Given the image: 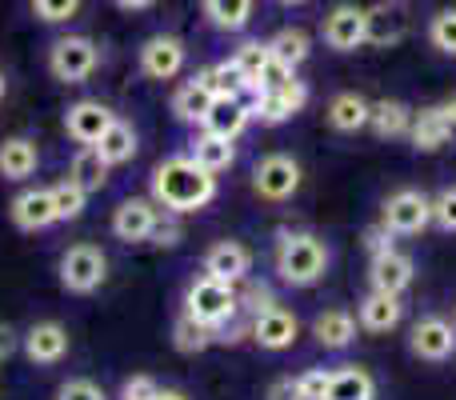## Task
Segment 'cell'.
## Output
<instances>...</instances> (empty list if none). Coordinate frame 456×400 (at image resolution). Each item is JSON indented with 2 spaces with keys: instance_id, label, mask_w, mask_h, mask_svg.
<instances>
[{
  "instance_id": "1",
  "label": "cell",
  "mask_w": 456,
  "mask_h": 400,
  "mask_svg": "<svg viewBox=\"0 0 456 400\" xmlns=\"http://www.w3.org/2000/svg\"><path fill=\"white\" fill-rule=\"evenodd\" d=\"M149 189H152V200L165 212H173V216H192V212L208 208V204L216 200V176L205 173L189 152H181V157H168L152 168Z\"/></svg>"
},
{
  "instance_id": "2",
  "label": "cell",
  "mask_w": 456,
  "mask_h": 400,
  "mask_svg": "<svg viewBox=\"0 0 456 400\" xmlns=\"http://www.w3.org/2000/svg\"><path fill=\"white\" fill-rule=\"evenodd\" d=\"M329 244L324 236L316 233H281L276 236V252H273V265H276V276L292 289H313L316 281H324L329 273Z\"/></svg>"
},
{
  "instance_id": "3",
  "label": "cell",
  "mask_w": 456,
  "mask_h": 400,
  "mask_svg": "<svg viewBox=\"0 0 456 400\" xmlns=\"http://www.w3.org/2000/svg\"><path fill=\"white\" fill-rule=\"evenodd\" d=\"M184 316H192L197 324H205L208 332H221L240 316V292L236 284L213 281V276H197L184 292Z\"/></svg>"
},
{
  "instance_id": "4",
  "label": "cell",
  "mask_w": 456,
  "mask_h": 400,
  "mask_svg": "<svg viewBox=\"0 0 456 400\" xmlns=\"http://www.w3.org/2000/svg\"><path fill=\"white\" fill-rule=\"evenodd\" d=\"M56 276H61L64 292H72V297H88V292H96L104 281H109V257H104L96 244H72V249L61 252Z\"/></svg>"
},
{
  "instance_id": "5",
  "label": "cell",
  "mask_w": 456,
  "mask_h": 400,
  "mask_svg": "<svg viewBox=\"0 0 456 400\" xmlns=\"http://www.w3.org/2000/svg\"><path fill=\"white\" fill-rule=\"evenodd\" d=\"M300 181H305L300 160L289 157V152H268V157H260L256 168H252V192H256L260 200H273V204H284V200L297 197Z\"/></svg>"
},
{
  "instance_id": "6",
  "label": "cell",
  "mask_w": 456,
  "mask_h": 400,
  "mask_svg": "<svg viewBox=\"0 0 456 400\" xmlns=\"http://www.w3.org/2000/svg\"><path fill=\"white\" fill-rule=\"evenodd\" d=\"M96 69H101V48L88 37H61L48 48V72L61 85H85Z\"/></svg>"
},
{
  "instance_id": "7",
  "label": "cell",
  "mask_w": 456,
  "mask_h": 400,
  "mask_svg": "<svg viewBox=\"0 0 456 400\" xmlns=\"http://www.w3.org/2000/svg\"><path fill=\"white\" fill-rule=\"evenodd\" d=\"M380 224L393 236H420L433 224V197H425L420 189H401L385 200L380 208Z\"/></svg>"
},
{
  "instance_id": "8",
  "label": "cell",
  "mask_w": 456,
  "mask_h": 400,
  "mask_svg": "<svg viewBox=\"0 0 456 400\" xmlns=\"http://www.w3.org/2000/svg\"><path fill=\"white\" fill-rule=\"evenodd\" d=\"M321 37L332 53H356L369 45V8L361 4H337L321 24Z\"/></svg>"
},
{
  "instance_id": "9",
  "label": "cell",
  "mask_w": 456,
  "mask_h": 400,
  "mask_svg": "<svg viewBox=\"0 0 456 400\" xmlns=\"http://www.w3.org/2000/svg\"><path fill=\"white\" fill-rule=\"evenodd\" d=\"M248 321H252L248 324L252 345H260L265 353H284V348H292V345H297V337H300L297 313H292V308H284V305L265 308V313L248 316Z\"/></svg>"
},
{
  "instance_id": "10",
  "label": "cell",
  "mask_w": 456,
  "mask_h": 400,
  "mask_svg": "<svg viewBox=\"0 0 456 400\" xmlns=\"http://www.w3.org/2000/svg\"><path fill=\"white\" fill-rule=\"evenodd\" d=\"M184 61H189V48H184L181 37L173 32H157L141 45V72L149 80H173L184 72Z\"/></svg>"
},
{
  "instance_id": "11",
  "label": "cell",
  "mask_w": 456,
  "mask_h": 400,
  "mask_svg": "<svg viewBox=\"0 0 456 400\" xmlns=\"http://www.w3.org/2000/svg\"><path fill=\"white\" fill-rule=\"evenodd\" d=\"M305 104H308V85L292 77L289 85L273 88V93H260L256 101H252V120H260V125H268V128L289 125L297 112H305Z\"/></svg>"
},
{
  "instance_id": "12",
  "label": "cell",
  "mask_w": 456,
  "mask_h": 400,
  "mask_svg": "<svg viewBox=\"0 0 456 400\" xmlns=\"http://www.w3.org/2000/svg\"><path fill=\"white\" fill-rule=\"evenodd\" d=\"M160 224V204L152 197H128L112 212V236L125 244H141L152 236V228Z\"/></svg>"
},
{
  "instance_id": "13",
  "label": "cell",
  "mask_w": 456,
  "mask_h": 400,
  "mask_svg": "<svg viewBox=\"0 0 456 400\" xmlns=\"http://www.w3.org/2000/svg\"><path fill=\"white\" fill-rule=\"evenodd\" d=\"M409 348H412V356H420V361H433V364L449 361L456 353V324L444 321V316H425V321L412 324Z\"/></svg>"
},
{
  "instance_id": "14",
  "label": "cell",
  "mask_w": 456,
  "mask_h": 400,
  "mask_svg": "<svg viewBox=\"0 0 456 400\" xmlns=\"http://www.w3.org/2000/svg\"><path fill=\"white\" fill-rule=\"evenodd\" d=\"M112 120H117V112H112L104 101H77L64 109V133H69L77 144L93 149V144L109 133Z\"/></svg>"
},
{
  "instance_id": "15",
  "label": "cell",
  "mask_w": 456,
  "mask_h": 400,
  "mask_svg": "<svg viewBox=\"0 0 456 400\" xmlns=\"http://www.w3.org/2000/svg\"><path fill=\"white\" fill-rule=\"evenodd\" d=\"M72 348V337L61 321H37L28 332H24V356L32 364H61Z\"/></svg>"
},
{
  "instance_id": "16",
  "label": "cell",
  "mask_w": 456,
  "mask_h": 400,
  "mask_svg": "<svg viewBox=\"0 0 456 400\" xmlns=\"http://www.w3.org/2000/svg\"><path fill=\"white\" fill-rule=\"evenodd\" d=\"M8 216L20 233H45V228L61 224L56 220V204H53V189H24L16 192L8 204Z\"/></svg>"
},
{
  "instance_id": "17",
  "label": "cell",
  "mask_w": 456,
  "mask_h": 400,
  "mask_svg": "<svg viewBox=\"0 0 456 400\" xmlns=\"http://www.w3.org/2000/svg\"><path fill=\"white\" fill-rule=\"evenodd\" d=\"M252 273V249L240 241H216L205 252V276L224 284H244Z\"/></svg>"
},
{
  "instance_id": "18",
  "label": "cell",
  "mask_w": 456,
  "mask_h": 400,
  "mask_svg": "<svg viewBox=\"0 0 456 400\" xmlns=\"http://www.w3.org/2000/svg\"><path fill=\"white\" fill-rule=\"evenodd\" d=\"M412 276H417V265H412V257H404L401 249L385 252V257H372V265H369L372 292H388V297H401L412 284Z\"/></svg>"
},
{
  "instance_id": "19",
  "label": "cell",
  "mask_w": 456,
  "mask_h": 400,
  "mask_svg": "<svg viewBox=\"0 0 456 400\" xmlns=\"http://www.w3.org/2000/svg\"><path fill=\"white\" fill-rule=\"evenodd\" d=\"M189 157L197 160V165L205 168V173L221 176V173H228V168L236 165V141L208 133V128H200V133L189 141Z\"/></svg>"
},
{
  "instance_id": "20",
  "label": "cell",
  "mask_w": 456,
  "mask_h": 400,
  "mask_svg": "<svg viewBox=\"0 0 456 400\" xmlns=\"http://www.w3.org/2000/svg\"><path fill=\"white\" fill-rule=\"evenodd\" d=\"M409 141H412V149H420V152H436V149H444L449 141H456V133H452L449 120H444L441 104H428V109L412 112Z\"/></svg>"
},
{
  "instance_id": "21",
  "label": "cell",
  "mask_w": 456,
  "mask_h": 400,
  "mask_svg": "<svg viewBox=\"0 0 456 400\" xmlns=\"http://www.w3.org/2000/svg\"><path fill=\"white\" fill-rule=\"evenodd\" d=\"M40 168V149L28 136H4L0 141V176L4 181H28Z\"/></svg>"
},
{
  "instance_id": "22",
  "label": "cell",
  "mask_w": 456,
  "mask_h": 400,
  "mask_svg": "<svg viewBox=\"0 0 456 400\" xmlns=\"http://www.w3.org/2000/svg\"><path fill=\"white\" fill-rule=\"evenodd\" d=\"M401 316H404L401 297H388V292H369L361 300V308H356V324L364 332H393L401 324Z\"/></svg>"
},
{
  "instance_id": "23",
  "label": "cell",
  "mask_w": 456,
  "mask_h": 400,
  "mask_svg": "<svg viewBox=\"0 0 456 400\" xmlns=\"http://www.w3.org/2000/svg\"><path fill=\"white\" fill-rule=\"evenodd\" d=\"M321 400H377V380L369 377V369L345 364V369L329 372V388Z\"/></svg>"
},
{
  "instance_id": "24",
  "label": "cell",
  "mask_w": 456,
  "mask_h": 400,
  "mask_svg": "<svg viewBox=\"0 0 456 400\" xmlns=\"http://www.w3.org/2000/svg\"><path fill=\"white\" fill-rule=\"evenodd\" d=\"M213 101H216V96L208 93L205 80L192 77V80H184V85L173 93V117L181 120V125H205Z\"/></svg>"
},
{
  "instance_id": "25",
  "label": "cell",
  "mask_w": 456,
  "mask_h": 400,
  "mask_svg": "<svg viewBox=\"0 0 456 400\" xmlns=\"http://www.w3.org/2000/svg\"><path fill=\"white\" fill-rule=\"evenodd\" d=\"M324 117H329V125L337 133H361V128H369L372 104L361 93H337L329 101V109H324Z\"/></svg>"
},
{
  "instance_id": "26",
  "label": "cell",
  "mask_w": 456,
  "mask_h": 400,
  "mask_svg": "<svg viewBox=\"0 0 456 400\" xmlns=\"http://www.w3.org/2000/svg\"><path fill=\"white\" fill-rule=\"evenodd\" d=\"M96 152H101V160L109 168H117V165H128V160L136 157V149H141V136H136V128L128 125V120H112L109 125V133L101 136V141L93 144Z\"/></svg>"
},
{
  "instance_id": "27",
  "label": "cell",
  "mask_w": 456,
  "mask_h": 400,
  "mask_svg": "<svg viewBox=\"0 0 456 400\" xmlns=\"http://www.w3.org/2000/svg\"><path fill=\"white\" fill-rule=\"evenodd\" d=\"M356 316L348 313V308H324V313H316L313 321V337L321 340L324 348H348L356 340Z\"/></svg>"
},
{
  "instance_id": "28",
  "label": "cell",
  "mask_w": 456,
  "mask_h": 400,
  "mask_svg": "<svg viewBox=\"0 0 456 400\" xmlns=\"http://www.w3.org/2000/svg\"><path fill=\"white\" fill-rule=\"evenodd\" d=\"M248 125H252V104L248 101H213V109H208V117H205V125L200 128L236 141Z\"/></svg>"
},
{
  "instance_id": "29",
  "label": "cell",
  "mask_w": 456,
  "mask_h": 400,
  "mask_svg": "<svg viewBox=\"0 0 456 400\" xmlns=\"http://www.w3.org/2000/svg\"><path fill=\"white\" fill-rule=\"evenodd\" d=\"M197 77L205 80L208 93H213L216 101H248V80L240 77V69L232 64V56H228V61L208 64V69L197 72Z\"/></svg>"
},
{
  "instance_id": "30",
  "label": "cell",
  "mask_w": 456,
  "mask_h": 400,
  "mask_svg": "<svg viewBox=\"0 0 456 400\" xmlns=\"http://www.w3.org/2000/svg\"><path fill=\"white\" fill-rule=\"evenodd\" d=\"M369 128L380 136V141H401V136H409V128H412V109L404 101H377L372 104Z\"/></svg>"
},
{
  "instance_id": "31",
  "label": "cell",
  "mask_w": 456,
  "mask_h": 400,
  "mask_svg": "<svg viewBox=\"0 0 456 400\" xmlns=\"http://www.w3.org/2000/svg\"><path fill=\"white\" fill-rule=\"evenodd\" d=\"M200 8H205L208 24L221 32H244L252 20V8H256V0H200Z\"/></svg>"
},
{
  "instance_id": "32",
  "label": "cell",
  "mask_w": 456,
  "mask_h": 400,
  "mask_svg": "<svg viewBox=\"0 0 456 400\" xmlns=\"http://www.w3.org/2000/svg\"><path fill=\"white\" fill-rule=\"evenodd\" d=\"M268 53H273V61H281L284 69L297 72L300 64L308 61V53H313V37H308L305 29H281L273 40H268Z\"/></svg>"
},
{
  "instance_id": "33",
  "label": "cell",
  "mask_w": 456,
  "mask_h": 400,
  "mask_svg": "<svg viewBox=\"0 0 456 400\" xmlns=\"http://www.w3.org/2000/svg\"><path fill=\"white\" fill-rule=\"evenodd\" d=\"M69 181L80 184V189L93 197V192H101L104 184H109V165L101 160V152L96 149H80L77 157H72V165H69Z\"/></svg>"
},
{
  "instance_id": "34",
  "label": "cell",
  "mask_w": 456,
  "mask_h": 400,
  "mask_svg": "<svg viewBox=\"0 0 456 400\" xmlns=\"http://www.w3.org/2000/svg\"><path fill=\"white\" fill-rule=\"evenodd\" d=\"M216 340V332H208L205 324H197L192 316H176V324H173V348L176 353H184V356H197V353H205L208 345Z\"/></svg>"
},
{
  "instance_id": "35",
  "label": "cell",
  "mask_w": 456,
  "mask_h": 400,
  "mask_svg": "<svg viewBox=\"0 0 456 400\" xmlns=\"http://www.w3.org/2000/svg\"><path fill=\"white\" fill-rule=\"evenodd\" d=\"M268 40H244L240 48L232 53V64L240 69V77L248 80V104H252V85H256V77H260V69L268 64Z\"/></svg>"
},
{
  "instance_id": "36",
  "label": "cell",
  "mask_w": 456,
  "mask_h": 400,
  "mask_svg": "<svg viewBox=\"0 0 456 400\" xmlns=\"http://www.w3.org/2000/svg\"><path fill=\"white\" fill-rule=\"evenodd\" d=\"M404 37V16L393 8H369V45H396Z\"/></svg>"
},
{
  "instance_id": "37",
  "label": "cell",
  "mask_w": 456,
  "mask_h": 400,
  "mask_svg": "<svg viewBox=\"0 0 456 400\" xmlns=\"http://www.w3.org/2000/svg\"><path fill=\"white\" fill-rule=\"evenodd\" d=\"M53 204H56V220H80L88 208V192L64 176L61 184H53Z\"/></svg>"
},
{
  "instance_id": "38",
  "label": "cell",
  "mask_w": 456,
  "mask_h": 400,
  "mask_svg": "<svg viewBox=\"0 0 456 400\" xmlns=\"http://www.w3.org/2000/svg\"><path fill=\"white\" fill-rule=\"evenodd\" d=\"M428 40H433L436 53L456 56V8H441V12L428 20Z\"/></svg>"
},
{
  "instance_id": "39",
  "label": "cell",
  "mask_w": 456,
  "mask_h": 400,
  "mask_svg": "<svg viewBox=\"0 0 456 400\" xmlns=\"http://www.w3.org/2000/svg\"><path fill=\"white\" fill-rule=\"evenodd\" d=\"M236 292H240V313H244V316H256V313H265V308L281 305V300H276V292L268 289L265 281H260V284L248 281L244 289H236Z\"/></svg>"
},
{
  "instance_id": "40",
  "label": "cell",
  "mask_w": 456,
  "mask_h": 400,
  "mask_svg": "<svg viewBox=\"0 0 456 400\" xmlns=\"http://www.w3.org/2000/svg\"><path fill=\"white\" fill-rule=\"evenodd\" d=\"M80 12V0H32V16L45 24H64Z\"/></svg>"
},
{
  "instance_id": "41",
  "label": "cell",
  "mask_w": 456,
  "mask_h": 400,
  "mask_svg": "<svg viewBox=\"0 0 456 400\" xmlns=\"http://www.w3.org/2000/svg\"><path fill=\"white\" fill-rule=\"evenodd\" d=\"M433 224L444 228V233H456V184L433 197Z\"/></svg>"
},
{
  "instance_id": "42",
  "label": "cell",
  "mask_w": 456,
  "mask_h": 400,
  "mask_svg": "<svg viewBox=\"0 0 456 400\" xmlns=\"http://www.w3.org/2000/svg\"><path fill=\"white\" fill-rule=\"evenodd\" d=\"M56 400H109V393H104L96 380H88V377H72V380H64V385L56 388Z\"/></svg>"
},
{
  "instance_id": "43",
  "label": "cell",
  "mask_w": 456,
  "mask_h": 400,
  "mask_svg": "<svg viewBox=\"0 0 456 400\" xmlns=\"http://www.w3.org/2000/svg\"><path fill=\"white\" fill-rule=\"evenodd\" d=\"M364 249H369V257H385V252L396 249V236L377 220V224L364 228Z\"/></svg>"
},
{
  "instance_id": "44",
  "label": "cell",
  "mask_w": 456,
  "mask_h": 400,
  "mask_svg": "<svg viewBox=\"0 0 456 400\" xmlns=\"http://www.w3.org/2000/svg\"><path fill=\"white\" fill-rule=\"evenodd\" d=\"M297 388H300V400H321L324 388H329V372L324 369H308L297 377Z\"/></svg>"
},
{
  "instance_id": "45",
  "label": "cell",
  "mask_w": 456,
  "mask_h": 400,
  "mask_svg": "<svg viewBox=\"0 0 456 400\" xmlns=\"http://www.w3.org/2000/svg\"><path fill=\"white\" fill-rule=\"evenodd\" d=\"M160 385L152 377H128L125 385H120V400H157Z\"/></svg>"
},
{
  "instance_id": "46",
  "label": "cell",
  "mask_w": 456,
  "mask_h": 400,
  "mask_svg": "<svg viewBox=\"0 0 456 400\" xmlns=\"http://www.w3.org/2000/svg\"><path fill=\"white\" fill-rule=\"evenodd\" d=\"M181 224H176V220H165V216H160V224L157 228H152V236H149V241L152 244H160V249H173V244H181Z\"/></svg>"
},
{
  "instance_id": "47",
  "label": "cell",
  "mask_w": 456,
  "mask_h": 400,
  "mask_svg": "<svg viewBox=\"0 0 456 400\" xmlns=\"http://www.w3.org/2000/svg\"><path fill=\"white\" fill-rule=\"evenodd\" d=\"M265 400H300V388H297V377H276L268 385Z\"/></svg>"
},
{
  "instance_id": "48",
  "label": "cell",
  "mask_w": 456,
  "mask_h": 400,
  "mask_svg": "<svg viewBox=\"0 0 456 400\" xmlns=\"http://www.w3.org/2000/svg\"><path fill=\"white\" fill-rule=\"evenodd\" d=\"M12 353H16V332H12V324L0 321V364H4Z\"/></svg>"
},
{
  "instance_id": "49",
  "label": "cell",
  "mask_w": 456,
  "mask_h": 400,
  "mask_svg": "<svg viewBox=\"0 0 456 400\" xmlns=\"http://www.w3.org/2000/svg\"><path fill=\"white\" fill-rule=\"evenodd\" d=\"M112 4H117L120 12H144V8H152L157 0H112Z\"/></svg>"
},
{
  "instance_id": "50",
  "label": "cell",
  "mask_w": 456,
  "mask_h": 400,
  "mask_svg": "<svg viewBox=\"0 0 456 400\" xmlns=\"http://www.w3.org/2000/svg\"><path fill=\"white\" fill-rule=\"evenodd\" d=\"M441 112H444V120L452 125V133H456V96H449V101H441Z\"/></svg>"
},
{
  "instance_id": "51",
  "label": "cell",
  "mask_w": 456,
  "mask_h": 400,
  "mask_svg": "<svg viewBox=\"0 0 456 400\" xmlns=\"http://www.w3.org/2000/svg\"><path fill=\"white\" fill-rule=\"evenodd\" d=\"M157 400H189V396H184V393H176V388H160Z\"/></svg>"
},
{
  "instance_id": "52",
  "label": "cell",
  "mask_w": 456,
  "mask_h": 400,
  "mask_svg": "<svg viewBox=\"0 0 456 400\" xmlns=\"http://www.w3.org/2000/svg\"><path fill=\"white\" fill-rule=\"evenodd\" d=\"M276 4H284V8H297V4H308V0H276Z\"/></svg>"
},
{
  "instance_id": "53",
  "label": "cell",
  "mask_w": 456,
  "mask_h": 400,
  "mask_svg": "<svg viewBox=\"0 0 456 400\" xmlns=\"http://www.w3.org/2000/svg\"><path fill=\"white\" fill-rule=\"evenodd\" d=\"M4 93H8V80H4V72H0V101H4Z\"/></svg>"
},
{
  "instance_id": "54",
  "label": "cell",
  "mask_w": 456,
  "mask_h": 400,
  "mask_svg": "<svg viewBox=\"0 0 456 400\" xmlns=\"http://www.w3.org/2000/svg\"><path fill=\"white\" fill-rule=\"evenodd\" d=\"M388 4H409V0H388Z\"/></svg>"
},
{
  "instance_id": "55",
  "label": "cell",
  "mask_w": 456,
  "mask_h": 400,
  "mask_svg": "<svg viewBox=\"0 0 456 400\" xmlns=\"http://www.w3.org/2000/svg\"><path fill=\"white\" fill-rule=\"evenodd\" d=\"M452 324H456V316H452Z\"/></svg>"
}]
</instances>
